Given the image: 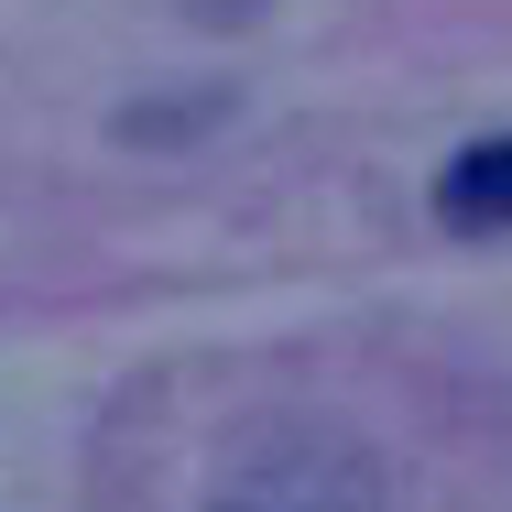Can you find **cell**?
<instances>
[{
	"instance_id": "6da1fadb",
	"label": "cell",
	"mask_w": 512,
	"mask_h": 512,
	"mask_svg": "<svg viewBox=\"0 0 512 512\" xmlns=\"http://www.w3.org/2000/svg\"><path fill=\"white\" fill-rule=\"evenodd\" d=\"M207 512H382V480L349 436H284L262 447Z\"/></svg>"
},
{
	"instance_id": "7a4b0ae2",
	"label": "cell",
	"mask_w": 512,
	"mask_h": 512,
	"mask_svg": "<svg viewBox=\"0 0 512 512\" xmlns=\"http://www.w3.org/2000/svg\"><path fill=\"white\" fill-rule=\"evenodd\" d=\"M436 218L447 229H512V142H469L447 175H436Z\"/></svg>"
},
{
	"instance_id": "3957f363",
	"label": "cell",
	"mask_w": 512,
	"mask_h": 512,
	"mask_svg": "<svg viewBox=\"0 0 512 512\" xmlns=\"http://www.w3.org/2000/svg\"><path fill=\"white\" fill-rule=\"evenodd\" d=\"M207 120H229V88H197V99H131L109 131H120L131 153H142V142L164 153V142H186V131H207Z\"/></svg>"
},
{
	"instance_id": "277c9868",
	"label": "cell",
	"mask_w": 512,
	"mask_h": 512,
	"mask_svg": "<svg viewBox=\"0 0 512 512\" xmlns=\"http://www.w3.org/2000/svg\"><path fill=\"white\" fill-rule=\"evenodd\" d=\"M186 11H197V22H262L273 0H186Z\"/></svg>"
}]
</instances>
